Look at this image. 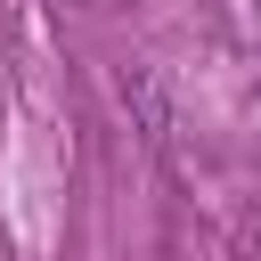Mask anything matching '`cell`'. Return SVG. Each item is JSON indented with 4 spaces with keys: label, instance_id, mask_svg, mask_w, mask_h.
<instances>
[{
    "label": "cell",
    "instance_id": "cell-1",
    "mask_svg": "<svg viewBox=\"0 0 261 261\" xmlns=\"http://www.w3.org/2000/svg\"><path fill=\"white\" fill-rule=\"evenodd\" d=\"M122 106H139V114H147V130H163V98H155V82H147L139 65L122 73Z\"/></svg>",
    "mask_w": 261,
    "mask_h": 261
}]
</instances>
